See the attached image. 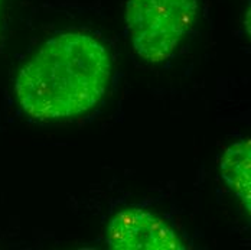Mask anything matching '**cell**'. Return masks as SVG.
<instances>
[{
    "mask_svg": "<svg viewBox=\"0 0 251 250\" xmlns=\"http://www.w3.org/2000/svg\"><path fill=\"white\" fill-rule=\"evenodd\" d=\"M113 74L110 51L91 33L67 30L35 51L15 78V96L26 114L58 122L91 111Z\"/></svg>",
    "mask_w": 251,
    "mask_h": 250,
    "instance_id": "obj_1",
    "label": "cell"
},
{
    "mask_svg": "<svg viewBox=\"0 0 251 250\" xmlns=\"http://www.w3.org/2000/svg\"><path fill=\"white\" fill-rule=\"evenodd\" d=\"M198 0H127L126 28L136 54L149 64L169 59L192 30Z\"/></svg>",
    "mask_w": 251,
    "mask_h": 250,
    "instance_id": "obj_2",
    "label": "cell"
},
{
    "mask_svg": "<svg viewBox=\"0 0 251 250\" xmlns=\"http://www.w3.org/2000/svg\"><path fill=\"white\" fill-rule=\"evenodd\" d=\"M107 246L113 250H183L186 245L174 227L142 208H123L105 230Z\"/></svg>",
    "mask_w": 251,
    "mask_h": 250,
    "instance_id": "obj_3",
    "label": "cell"
},
{
    "mask_svg": "<svg viewBox=\"0 0 251 250\" xmlns=\"http://www.w3.org/2000/svg\"><path fill=\"white\" fill-rule=\"evenodd\" d=\"M220 174L228 190L250 213L251 210V142L241 139L231 143L220 161Z\"/></svg>",
    "mask_w": 251,
    "mask_h": 250,
    "instance_id": "obj_4",
    "label": "cell"
},
{
    "mask_svg": "<svg viewBox=\"0 0 251 250\" xmlns=\"http://www.w3.org/2000/svg\"><path fill=\"white\" fill-rule=\"evenodd\" d=\"M1 4H3V0H0V15H1Z\"/></svg>",
    "mask_w": 251,
    "mask_h": 250,
    "instance_id": "obj_5",
    "label": "cell"
}]
</instances>
